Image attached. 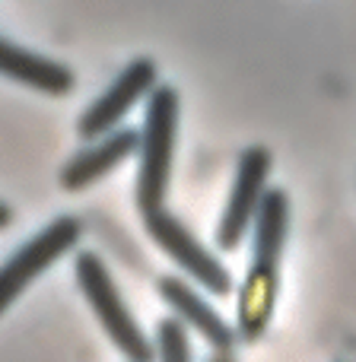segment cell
<instances>
[{
	"instance_id": "cell-1",
	"label": "cell",
	"mask_w": 356,
	"mask_h": 362,
	"mask_svg": "<svg viewBox=\"0 0 356 362\" xmlns=\"http://www.w3.org/2000/svg\"><path fill=\"white\" fill-rule=\"evenodd\" d=\"M251 261L239 296V337H264L274 318L280 293V257L289 235V197L283 187H270L261 200V210L251 226Z\"/></svg>"
},
{
	"instance_id": "cell-2",
	"label": "cell",
	"mask_w": 356,
	"mask_h": 362,
	"mask_svg": "<svg viewBox=\"0 0 356 362\" xmlns=\"http://www.w3.org/2000/svg\"><path fill=\"white\" fill-rule=\"evenodd\" d=\"M178 115H181L178 93L159 83L147 95V115H144V127H140V150H137L140 169H137V191H134L140 213L166 206L172 153H176V137H178Z\"/></svg>"
},
{
	"instance_id": "cell-3",
	"label": "cell",
	"mask_w": 356,
	"mask_h": 362,
	"mask_svg": "<svg viewBox=\"0 0 356 362\" xmlns=\"http://www.w3.org/2000/svg\"><path fill=\"white\" fill-rule=\"evenodd\" d=\"M74 274H76V286H80L83 299L89 302L96 321H99L102 331L108 334V340L121 350V356L127 362H153L156 350H153V344L147 340V334L140 331V325L131 315V308H127L125 296L118 293L105 261H102L99 255H93V251H80L76 264H74Z\"/></svg>"
},
{
	"instance_id": "cell-4",
	"label": "cell",
	"mask_w": 356,
	"mask_h": 362,
	"mask_svg": "<svg viewBox=\"0 0 356 362\" xmlns=\"http://www.w3.org/2000/svg\"><path fill=\"white\" fill-rule=\"evenodd\" d=\"M83 235V223L76 216H57L38 235H32L25 245H19L4 264H0V315L23 296V289L32 280L45 274L57 257L74 251V245Z\"/></svg>"
},
{
	"instance_id": "cell-5",
	"label": "cell",
	"mask_w": 356,
	"mask_h": 362,
	"mask_svg": "<svg viewBox=\"0 0 356 362\" xmlns=\"http://www.w3.org/2000/svg\"><path fill=\"white\" fill-rule=\"evenodd\" d=\"M147 235L156 242V248H163L169 255V261H176L197 286H204L213 296H229L232 293V276L223 264L217 261L213 251H207L197 242L191 229L181 223L178 216H172L166 206H156L150 213H140Z\"/></svg>"
},
{
	"instance_id": "cell-6",
	"label": "cell",
	"mask_w": 356,
	"mask_h": 362,
	"mask_svg": "<svg viewBox=\"0 0 356 362\" xmlns=\"http://www.w3.org/2000/svg\"><path fill=\"white\" fill-rule=\"evenodd\" d=\"M270 165H274V159H270L268 146H248L239 156L229 200H226V210L217 226V245L223 251H236L242 245V238L248 235V229L255 226L264 194L270 191L268 187Z\"/></svg>"
},
{
	"instance_id": "cell-7",
	"label": "cell",
	"mask_w": 356,
	"mask_h": 362,
	"mask_svg": "<svg viewBox=\"0 0 356 362\" xmlns=\"http://www.w3.org/2000/svg\"><path fill=\"white\" fill-rule=\"evenodd\" d=\"M159 86V70L150 57H137L131 61L112 83L108 89L80 115L76 121V134L83 140H99L105 134L118 131V124L131 115V108L137 105L140 99L153 93Z\"/></svg>"
},
{
	"instance_id": "cell-8",
	"label": "cell",
	"mask_w": 356,
	"mask_h": 362,
	"mask_svg": "<svg viewBox=\"0 0 356 362\" xmlns=\"http://www.w3.org/2000/svg\"><path fill=\"white\" fill-rule=\"evenodd\" d=\"M156 289H159L166 305L176 312V318L185 321V327H191L197 337H204L213 350H219V353L236 350L239 331H232V327L219 318L217 308H213L194 286H188L181 276H159Z\"/></svg>"
},
{
	"instance_id": "cell-9",
	"label": "cell",
	"mask_w": 356,
	"mask_h": 362,
	"mask_svg": "<svg viewBox=\"0 0 356 362\" xmlns=\"http://www.w3.org/2000/svg\"><path fill=\"white\" fill-rule=\"evenodd\" d=\"M140 150V131L134 127H118L105 137L93 140L86 150H80L67 165L61 169V185L67 191H86L108 172H115L125 159H131Z\"/></svg>"
},
{
	"instance_id": "cell-10",
	"label": "cell",
	"mask_w": 356,
	"mask_h": 362,
	"mask_svg": "<svg viewBox=\"0 0 356 362\" xmlns=\"http://www.w3.org/2000/svg\"><path fill=\"white\" fill-rule=\"evenodd\" d=\"M0 76L13 83H23L29 89H38L45 95H67L74 89V70L61 61H51L45 54L23 48V45L0 38Z\"/></svg>"
},
{
	"instance_id": "cell-11",
	"label": "cell",
	"mask_w": 356,
	"mask_h": 362,
	"mask_svg": "<svg viewBox=\"0 0 356 362\" xmlns=\"http://www.w3.org/2000/svg\"><path fill=\"white\" fill-rule=\"evenodd\" d=\"M156 353H159V362H194L185 321L176 318V315L163 318L156 325Z\"/></svg>"
},
{
	"instance_id": "cell-12",
	"label": "cell",
	"mask_w": 356,
	"mask_h": 362,
	"mask_svg": "<svg viewBox=\"0 0 356 362\" xmlns=\"http://www.w3.org/2000/svg\"><path fill=\"white\" fill-rule=\"evenodd\" d=\"M10 223H13V210L4 204V200H0V229H6Z\"/></svg>"
},
{
	"instance_id": "cell-13",
	"label": "cell",
	"mask_w": 356,
	"mask_h": 362,
	"mask_svg": "<svg viewBox=\"0 0 356 362\" xmlns=\"http://www.w3.org/2000/svg\"><path fill=\"white\" fill-rule=\"evenodd\" d=\"M210 362H236V356H232V353H213V356H210Z\"/></svg>"
}]
</instances>
